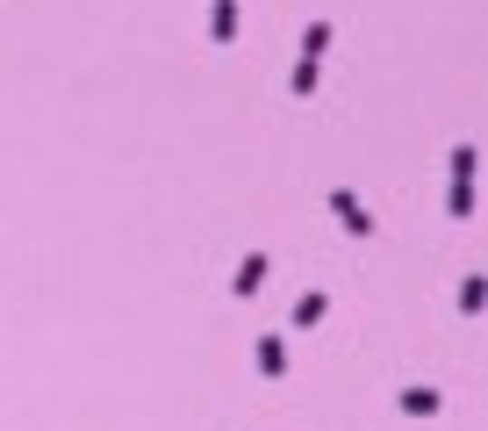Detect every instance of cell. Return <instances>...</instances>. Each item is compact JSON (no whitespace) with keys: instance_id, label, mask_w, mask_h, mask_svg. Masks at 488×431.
I'll return each mask as SVG.
<instances>
[{"instance_id":"6da1fadb","label":"cell","mask_w":488,"mask_h":431,"mask_svg":"<svg viewBox=\"0 0 488 431\" xmlns=\"http://www.w3.org/2000/svg\"><path fill=\"white\" fill-rule=\"evenodd\" d=\"M445 209H453V216H474V144H460V151H453V195H445Z\"/></svg>"},{"instance_id":"7a4b0ae2","label":"cell","mask_w":488,"mask_h":431,"mask_svg":"<svg viewBox=\"0 0 488 431\" xmlns=\"http://www.w3.org/2000/svg\"><path fill=\"white\" fill-rule=\"evenodd\" d=\"M330 216H338L352 237H374V216L359 209V195H345V187H338V195H330Z\"/></svg>"},{"instance_id":"3957f363","label":"cell","mask_w":488,"mask_h":431,"mask_svg":"<svg viewBox=\"0 0 488 431\" xmlns=\"http://www.w3.org/2000/svg\"><path fill=\"white\" fill-rule=\"evenodd\" d=\"M259 281H266V252H252V259L237 266V281H230V295H259Z\"/></svg>"},{"instance_id":"277c9868","label":"cell","mask_w":488,"mask_h":431,"mask_svg":"<svg viewBox=\"0 0 488 431\" xmlns=\"http://www.w3.org/2000/svg\"><path fill=\"white\" fill-rule=\"evenodd\" d=\"M259 374H266V381L288 374V345H281V338H259Z\"/></svg>"},{"instance_id":"5b68a950","label":"cell","mask_w":488,"mask_h":431,"mask_svg":"<svg viewBox=\"0 0 488 431\" xmlns=\"http://www.w3.org/2000/svg\"><path fill=\"white\" fill-rule=\"evenodd\" d=\"M208 36H215V43L237 36V0H215V7H208Z\"/></svg>"},{"instance_id":"8992f818","label":"cell","mask_w":488,"mask_h":431,"mask_svg":"<svg viewBox=\"0 0 488 431\" xmlns=\"http://www.w3.org/2000/svg\"><path fill=\"white\" fill-rule=\"evenodd\" d=\"M323 310H330V295H323V288H309V295L294 302V317H288V323H301V330H309V323H323Z\"/></svg>"},{"instance_id":"52a82bcc","label":"cell","mask_w":488,"mask_h":431,"mask_svg":"<svg viewBox=\"0 0 488 431\" xmlns=\"http://www.w3.org/2000/svg\"><path fill=\"white\" fill-rule=\"evenodd\" d=\"M288 94H316V58H301L288 72Z\"/></svg>"},{"instance_id":"ba28073f","label":"cell","mask_w":488,"mask_h":431,"mask_svg":"<svg viewBox=\"0 0 488 431\" xmlns=\"http://www.w3.org/2000/svg\"><path fill=\"white\" fill-rule=\"evenodd\" d=\"M323 43H330V22H309V36H301V58H323Z\"/></svg>"},{"instance_id":"9c48e42d","label":"cell","mask_w":488,"mask_h":431,"mask_svg":"<svg viewBox=\"0 0 488 431\" xmlns=\"http://www.w3.org/2000/svg\"><path fill=\"white\" fill-rule=\"evenodd\" d=\"M402 410H409V417H431V410H438V396H431V388H409V396H402Z\"/></svg>"}]
</instances>
